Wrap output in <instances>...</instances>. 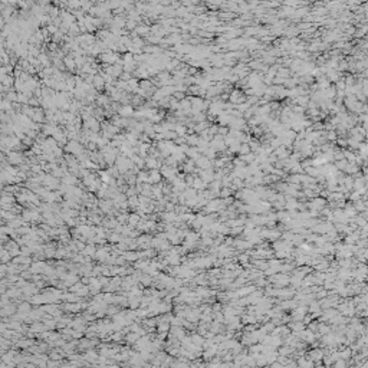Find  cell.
Instances as JSON below:
<instances>
[{
  "instance_id": "1",
  "label": "cell",
  "mask_w": 368,
  "mask_h": 368,
  "mask_svg": "<svg viewBox=\"0 0 368 368\" xmlns=\"http://www.w3.org/2000/svg\"><path fill=\"white\" fill-rule=\"evenodd\" d=\"M46 267H48V265H46L45 262H35V263H32V266H30L29 269L32 273H40V272H45Z\"/></svg>"
},
{
  "instance_id": "2",
  "label": "cell",
  "mask_w": 368,
  "mask_h": 368,
  "mask_svg": "<svg viewBox=\"0 0 368 368\" xmlns=\"http://www.w3.org/2000/svg\"><path fill=\"white\" fill-rule=\"evenodd\" d=\"M141 337H143V335L139 334V332H134V331H132L131 334H127V337H125V341H127L128 344H135V342L138 341Z\"/></svg>"
},
{
  "instance_id": "3",
  "label": "cell",
  "mask_w": 368,
  "mask_h": 368,
  "mask_svg": "<svg viewBox=\"0 0 368 368\" xmlns=\"http://www.w3.org/2000/svg\"><path fill=\"white\" fill-rule=\"evenodd\" d=\"M95 257H97L99 262H105L106 259L109 257L108 255V249H98L97 250V255H95Z\"/></svg>"
},
{
  "instance_id": "4",
  "label": "cell",
  "mask_w": 368,
  "mask_h": 368,
  "mask_svg": "<svg viewBox=\"0 0 368 368\" xmlns=\"http://www.w3.org/2000/svg\"><path fill=\"white\" fill-rule=\"evenodd\" d=\"M160 180H161V174L158 173V171H151L150 173V184H158L160 183Z\"/></svg>"
},
{
  "instance_id": "5",
  "label": "cell",
  "mask_w": 368,
  "mask_h": 368,
  "mask_svg": "<svg viewBox=\"0 0 368 368\" xmlns=\"http://www.w3.org/2000/svg\"><path fill=\"white\" fill-rule=\"evenodd\" d=\"M81 253H82L83 256H95L97 255V249H95L94 246H92V243H91L89 246H87V248L83 249Z\"/></svg>"
},
{
  "instance_id": "6",
  "label": "cell",
  "mask_w": 368,
  "mask_h": 368,
  "mask_svg": "<svg viewBox=\"0 0 368 368\" xmlns=\"http://www.w3.org/2000/svg\"><path fill=\"white\" fill-rule=\"evenodd\" d=\"M131 227H137L139 224V214H130V220H128Z\"/></svg>"
},
{
  "instance_id": "7",
  "label": "cell",
  "mask_w": 368,
  "mask_h": 368,
  "mask_svg": "<svg viewBox=\"0 0 368 368\" xmlns=\"http://www.w3.org/2000/svg\"><path fill=\"white\" fill-rule=\"evenodd\" d=\"M30 345H33V341H30V339H19L17 341V347H20V348H30Z\"/></svg>"
},
{
  "instance_id": "8",
  "label": "cell",
  "mask_w": 368,
  "mask_h": 368,
  "mask_svg": "<svg viewBox=\"0 0 368 368\" xmlns=\"http://www.w3.org/2000/svg\"><path fill=\"white\" fill-rule=\"evenodd\" d=\"M64 183L65 184H69V186H75V184L78 183V180H76L73 176H69V174H66V176L64 177Z\"/></svg>"
},
{
  "instance_id": "9",
  "label": "cell",
  "mask_w": 368,
  "mask_h": 368,
  "mask_svg": "<svg viewBox=\"0 0 368 368\" xmlns=\"http://www.w3.org/2000/svg\"><path fill=\"white\" fill-rule=\"evenodd\" d=\"M120 240H121V233H112L109 236V242H112V243H120Z\"/></svg>"
},
{
  "instance_id": "10",
  "label": "cell",
  "mask_w": 368,
  "mask_h": 368,
  "mask_svg": "<svg viewBox=\"0 0 368 368\" xmlns=\"http://www.w3.org/2000/svg\"><path fill=\"white\" fill-rule=\"evenodd\" d=\"M128 220H130V216L128 214H118V222L120 223H128Z\"/></svg>"
},
{
  "instance_id": "11",
  "label": "cell",
  "mask_w": 368,
  "mask_h": 368,
  "mask_svg": "<svg viewBox=\"0 0 368 368\" xmlns=\"http://www.w3.org/2000/svg\"><path fill=\"white\" fill-rule=\"evenodd\" d=\"M157 165H158V164L155 163L154 158H150V160H148V163H147V167H150V168H155Z\"/></svg>"
},
{
  "instance_id": "12",
  "label": "cell",
  "mask_w": 368,
  "mask_h": 368,
  "mask_svg": "<svg viewBox=\"0 0 368 368\" xmlns=\"http://www.w3.org/2000/svg\"><path fill=\"white\" fill-rule=\"evenodd\" d=\"M50 358H53V360H60L62 357H60L59 354H56V352H52V354H50Z\"/></svg>"
}]
</instances>
